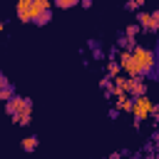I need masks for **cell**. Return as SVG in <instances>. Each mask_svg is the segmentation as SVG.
<instances>
[{"mask_svg":"<svg viewBox=\"0 0 159 159\" xmlns=\"http://www.w3.org/2000/svg\"><path fill=\"white\" fill-rule=\"evenodd\" d=\"M129 112L137 117V122H134V124L139 127V122H142V119H147L149 114H152V117L157 114V107H154V102H152V99L147 97V92H144V94H137V97L132 99V109H129Z\"/></svg>","mask_w":159,"mask_h":159,"instance_id":"1","label":"cell"},{"mask_svg":"<svg viewBox=\"0 0 159 159\" xmlns=\"http://www.w3.org/2000/svg\"><path fill=\"white\" fill-rule=\"evenodd\" d=\"M132 55H134V62L139 67V75H149L154 70V52L142 47V45H132Z\"/></svg>","mask_w":159,"mask_h":159,"instance_id":"2","label":"cell"},{"mask_svg":"<svg viewBox=\"0 0 159 159\" xmlns=\"http://www.w3.org/2000/svg\"><path fill=\"white\" fill-rule=\"evenodd\" d=\"M119 70H124L129 77H142V75H139V67H137V62H134L132 50H122V52H119Z\"/></svg>","mask_w":159,"mask_h":159,"instance_id":"3","label":"cell"},{"mask_svg":"<svg viewBox=\"0 0 159 159\" xmlns=\"http://www.w3.org/2000/svg\"><path fill=\"white\" fill-rule=\"evenodd\" d=\"M137 20H139V27L147 30V32H154V30L159 27V12H157V10H154V12H139Z\"/></svg>","mask_w":159,"mask_h":159,"instance_id":"4","label":"cell"},{"mask_svg":"<svg viewBox=\"0 0 159 159\" xmlns=\"http://www.w3.org/2000/svg\"><path fill=\"white\" fill-rule=\"evenodd\" d=\"M30 114H32V104H30V99L22 104V109L17 112V114H12V122H17V124H27L30 122Z\"/></svg>","mask_w":159,"mask_h":159,"instance_id":"5","label":"cell"},{"mask_svg":"<svg viewBox=\"0 0 159 159\" xmlns=\"http://www.w3.org/2000/svg\"><path fill=\"white\" fill-rule=\"evenodd\" d=\"M30 7H32V0H17V15H20V20L32 22V12H30Z\"/></svg>","mask_w":159,"mask_h":159,"instance_id":"6","label":"cell"},{"mask_svg":"<svg viewBox=\"0 0 159 159\" xmlns=\"http://www.w3.org/2000/svg\"><path fill=\"white\" fill-rule=\"evenodd\" d=\"M25 102H27L25 97H17V94H12V97L7 99V107H5V109H7V114H10V117H12V114H17V112L22 109V104H25Z\"/></svg>","mask_w":159,"mask_h":159,"instance_id":"7","label":"cell"},{"mask_svg":"<svg viewBox=\"0 0 159 159\" xmlns=\"http://www.w3.org/2000/svg\"><path fill=\"white\" fill-rule=\"evenodd\" d=\"M114 97H117V109H124V112L132 109V97H129L127 92H117Z\"/></svg>","mask_w":159,"mask_h":159,"instance_id":"8","label":"cell"},{"mask_svg":"<svg viewBox=\"0 0 159 159\" xmlns=\"http://www.w3.org/2000/svg\"><path fill=\"white\" fill-rule=\"evenodd\" d=\"M12 94H15V89H12V84H7V82H5V84L0 87V99H10Z\"/></svg>","mask_w":159,"mask_h":159,"instance_id":"9","label":"cell"},{"mask_svg":"<svg viewBox=\"0 0 159 159\" xmlns=\"http://www.w3.org/2000/svg\"><path fill=\"white\" fill-rule=\"evenodd\" d=\"M137 32H139V25H127V30H124V37H129V40L134 42V37H137Z\"/></svg>","mask_w":159,"mask_h":159,"instance_id":"10","label":"cell"},{"mask_svg":"<svg viewBox=\"0 0 159 159\" xmlns=\"http://www.w3.org/2000/svg\"><path fill=\"white\" fill-rule=\"evenodd\" d=\"M35 147H37V137H27V139L22 142V149H25V152H32Z\"/></svg>","mask_w":159,"mask_h":159,"instance_id":"11","label":"cell"},{"mask_svg":"<svg viewBox=\"0 0 159 159\" xmlns=\"http://www.w3.org/2000/svg\"><path fill=\"white\" fill-rule=\"evenodd\" d=\"M117 72H119V62H117V60H109V65H107V75L114 77Z\"/></svg>","mask_w":159,"mask_h":159,"instance_id":"12","label":"cell"},{"mask_svg":"<svg viewBox=\"0 0 159 159\" xmlns=\"http://www.w3.org/2000/svg\"><path fill=\"white\" fill-rule=\"evenodd\" d=\"M80 0H55V5L57 7H72V5H77Z\"/></svg>","mask_w":159,"mask_h":159,"instance_id":"13","label":"cell"},{"mask_svg":"<svg viewBox=\"0 0 159 159\" xmlns=\"http://www.w3.org/2000/svg\"><path fill=\"white\" fill-rule=\"evenodd\" d=\"M92 5V0H82V7H89Z\"/></svg>","mask_w":159,"mask_h":159,"instance_id":"14","label":"cell"},{"mask_svg":"<svg viewBox=\"0 0 159 159\" xmlns=\"http://www.w3.org/2000/svg\"><path fill=\"white\" fill-rule=\"evenodd\" d=\"M5 82H7V80H5V75H2V72H0V87H2V84H5Z\"/></svg>","mask_w":159,"mask_h":159,"instance_id":"15","label":"cell"},{"mask_svg":"<svg viewBox=\"0 0 159 159\" xmlns=\"http://www.w3.org/2000/svg\"><path fill=\"white\" fill-rule=\"evenodd\" d=\"M0 32H2V20H0Z\"/></svg>","mask_w":159,"mask_h":159,"instance_id":"16","label":"cell"}]
</instances>
